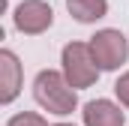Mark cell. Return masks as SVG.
I'll return each mask as SVG.
<instances>
[{
  "label": "cell",
  "instance_id": "obj_1",
  "mask_svg": "<svg viewBox=\"0 0 129 126\" xmlns=\"http://www.w3.org/2000/svg\"><path fill=\"white\" fill-rule=\"evenodd\" d=\"M33 99L54 117H69L78 108V90L66 81L63 69H42L33 78Z\"/></svg>",
  "mask_w": 129,
  "mask_h": 126
},
{
  "label": "cell",
  "instance_id": "obj_2",
  "mask_svg": "<svg viewBox=\"0 0 129 126\" xmlns=\"http://www.w3.org/2000/svg\"><path fill=\"white\" fill-rule=\"evenodd\" d=\"M60 69H63L66 81L75 87V90H84V87H93L99 81V69L93 60V51H90V42H69L60 51Z\"/></svg>",
  "mask_w": 129,
  "mask_h": 126
},
{
  "label": "cell",
  "instance_id": "obj_3",
  "mask_svg": "<svg viewBox=\"0 0 129 126\" xmlns=\"http://www.w3.org/2000/svg\"><path fill=\"white\" fill-rule=\"evenodd\" d=\"M90 51H93V60L102 72H114L120 69L129 57V42L126 36L114 27H105V30H96L90 36Z\"/></svg>",
  "mask_w": 129,
  "mask_h": 126
},
{
  "label": "cell",
  "instance_id": "obj_4",
  "mask_svg": "<svg viewBox=\"0 0 129 126\" xmlns=\"http://www.w3.org/2000/svg\"><path fill=\"white\" fill-rule=\"evenodd\" d=\"M12 24L24 36H42L54 24V9L45 0H21L12 9Z\"/></svg>",
  "mask_w": 129,
  "mask_h": 126
},
{
  "label": "cell",
  "instance_id": "obj_5",
  "mask_svg": "<svg viewBox=\"0 0 129 126\" xmlns=\"http://www.w3.org/2000/svg\"><path fill=\"white\" fill-rule=\"evenodd\" d=\"M21 84H24V69L18 54L12 48H3L0 51V102L12 105L21 93Z\"/></svg>",
  "mask_w": 129,
  "mask_h": 126
},
{
  "label": "cell",
  "instance_id": "obj_6",
  "mask_svg": "<svg viewBox=\"0 0 129 126\" xmlns=\"http://www.w3.org/2000/svg\"><path fill=\"white\" fill-rule=\"evenodd\" d=\"M84 126H126V114L111 99H90L81 108Z\"/></svg>",
  "mask_w": 129,
  "mask_h": 126
},
{
  "label": "cell",
  "instance_id": "obj_7",
  "mask_svg": "<svg viewBox=\"0 0 129 126\" xmlns=\"http://www.w3.org/2000/svg\"><path fill=\"white\" fill-rule=\"evenodd\" d=\"M66 9L78 24H96L108 15V0H66Z\"/></svg>",
  "mask_w": 129,
  "mask_h": 126
},
{
  "label": "cell",
  "instance_id": "obj_8",
  "mask_svg": "<svg viewBox=\"0 0 129 126\" xmlns=\"http://www.w3.org/2000/svg\"><path fill=\"white\" fill-rule=\"evenodd\" d=\"M6 126H48V120L36 111H21V114H12L6 120Z\"/></svg>",
  "mask_w": 129,
  "mask_h": 126
},
{
  "label": "cell",
  "instance_id": "obj_9",
  "mask_svg": "<svg viewBox=\"0 0 129 126\" xmlns=\"http://www.w3.org/2000/svg\"><path fill=\"white\" fill-rule=\"evenodd\" d=\"M114 96L120 99V105H123V108H129V69L117 78V81H114Z\"/></svg>",
  "mask_w": 129,
  "mask_h": 126
},
{
  "label": "cell",
  "instance_id": "obj_10",
  "mask_svg": "<svg viewBox=\"0 0 129 126\" xmlns=\"http://www.w3.org/2000/svg\"><path fill=\"white\" fill-rule=\"evenodd\" d=\"M51 126H75V123H66V120H60V123H51Z\"/></svg>",
  "mask_w": 129,
  "mask_h": 126
}]
</instances>
